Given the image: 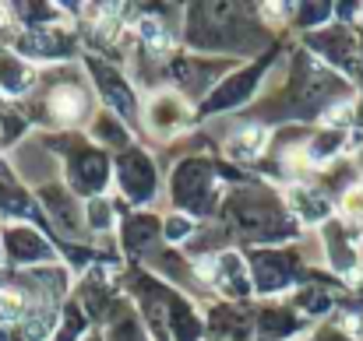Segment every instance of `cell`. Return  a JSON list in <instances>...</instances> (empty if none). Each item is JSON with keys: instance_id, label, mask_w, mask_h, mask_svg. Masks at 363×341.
Segmentation results:
<instances>
[{"instance_id": "1", "label": "cell", "mask_w": 363, "mask_h": 341, "mask_svg": "<svg viewBox=\"0 0 363 341\" xmlns=\"http://www.w3.org/2000/svg\"><path fill=\"white\" fill-rule=\"evenodd\" d=\"M264 144H268V127H243V130H237V134L226 141V148H230L237 158H254V155H261Z\"/></svg>"}, {"instance_id": "4", "label": "cell", "mask_w": 363, "mask_h": 341, "mask_svg": "<svg viewBox=\"0 0 363 341\" xmlns=\"http://www.w3.org/2000/svg\"><path fill=\"white\" fill-rule=\"evenodd\" d=\"M21 306H25L21 292H14V289L0 292V324H11V320H18V317H21Z\"/></svg>"}, {"instance_id": "6", "label": "cell", "mask_w": 363, "mask_h": 341, "mask_svg": "<svg viewBox=\"0 0 363 341\" xmlns=\"http://www.w3.org/2000/svg\"><path fill=\"white\" fill-rule=\"evenodd\" d=\"M0 25H11V7L0 4Z\"/></svg>"}, {"instance_id": "3", "label": "cell", "mask_w": 363, "mask_h": 341, "mask_svg": "<svg viewBox=\"0 0 363 341\" xmlns=\"http://www.w3.org/2000/svg\"><path fill=\"white\" fill-rule=\"evenodd\" d=\"M138 32H141V39L145 42H152V46H169V35H166V28H162V21L155 18V14H145L141 21H138Z\"/></svg>"}, {"instance_id": "5", "label": "cell", "mask_w": 363, "mask_h": 341, "mask_svg": "<svg viewBox=\"0 0 363 341\" xmlns=\"http://www.w3.org/2000/svg\"><path fill=\"white\" fill-rule=\"evenodd\" d=\"M198 278H205V282L216 278V257H201L198 260Z\"/></svg>"}, {"instance_id": "2", "label": "cell", "mask_w": 363, "mask_h": 341, "mask_svg": "<svg viewBox=\"0 0 363 341\" xmlns=\"http://www.w3.org/2000/svg\"><path fill=\"white\" fill-rule=\"evenodd\" d=\"M50 110L60 116V120H78V116L85 113V96H82V88L60 85V88L53 92V99H50Z\"/></svg>"}]
</instances>
